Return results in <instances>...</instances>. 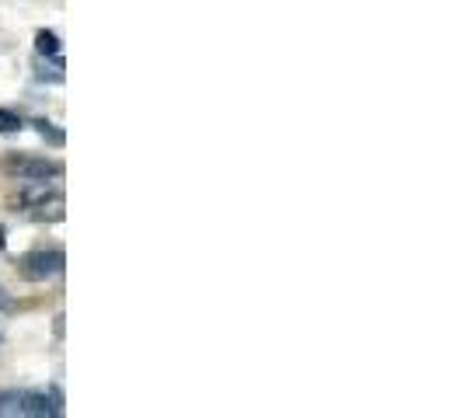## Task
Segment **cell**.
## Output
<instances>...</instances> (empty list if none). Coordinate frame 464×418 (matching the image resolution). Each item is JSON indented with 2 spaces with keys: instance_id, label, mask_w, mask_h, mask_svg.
Segmentation results:
<instances>
[{
  "instance_id": "10",
  "label": "cell",
  "mask_w": 464,
  "mask_h": 418,
  "mask_svg": "<svg viewBox=\"0 0 464 418\" xmlns=\"http://www.w3.org/2000/svg\"><path fill=\"white\" fill-rule=\"evenodd\" d=\"M0 346H4V338H0Z\"/></svg>"
},
{
  "instance_id": "6",
  "label": "cell",
  "mask_w": 464,
  "mask_h": 418,
  "mask_svg": "<svg viewBox=\"0 0 464 418\" xmlns=\"http://www.w3.org/2000/svg\"><path fill=\"white\" fill-rule=\"evenodd\" d=\"M35 49H39V56L56 60V56H60V35H56V32H49V28H43V32L35 35Z\"/></svg>"
},
{
  "instance_id": "8",
  "label": "cell",
  "mask_w": 464,
  "mask_h": 418,
  "mask_svg": "<svg viewBox=\"0 0 464 418\" xmlns=\"http://www.w3.org/2000/svg\"><path fill=\"white\" fill-rule=\"evenodd\" d=\"M35 126H39V137H49L53 143H63V133H60V129H53V122H46V119H35Z\"/></svg>"
},
{
  "instance_id": "2",
  "label": "cell",
  "mask_w": 464,
  "mask_h": 418,
  "mask_svg": "<svg viewBox=\"0 0 464 418\" xmlns=\"http://www.w3.org/2000/svg\"><path fill=\"white\" fill-rule=\"evenodd\" d=\"M4 171L18 182H49V178H63V164L46 161V157H7Z\"/></svg>"
},
{
  "instance_id": "7",
  "label": "cell",
  "mask_w": 464,
  "mask_h": 418,
  "mask_svg": "<svg viewBox=\"0 0 464 418\" xmlns=\"http://www.w3.org/2000/svg\"><path fill=\"white\" fill-rule=\"evenodd\" d=\"M22 129V116L11 109H0V133H18Z\"/></svg>"
},
{
  "instance_id": "9",
  "label": "cell",
  "mask_w": 464,
  "mask_h": 418,
  "mask_svg": "<svg viewBox=\"0 0 464 418\" xmlns=\"http://www.w3.org/2000/svg\"><path fill=\"white\" fill-rule=\"evenodd\" d=\"M11 307H14V300H11V293H7L4 286H0V314H4V310H11Z\"/></svg>"
},
{
  "instance_id": "1",
  "label": "cell",
  "mask_w": 464,
  "mask_h": 418,
  "mask_svg": "<svg viewBox=\"0 0 464 418\" xmlns=\"http://www.w3.org/2000/svg\"><path fill=\"white\" fill-rule=\"evenodd\" d=\"M63 269H67V255L60 248H39L22 258V276L28 282H49V279L63 276Z\"/></svg>"
},
{
  "instance_id": "4",
  "label": "cell",
  "mask_w": 464,
  "mask_h": 418,
  "mask_svg": "<svg viewBox=\"0 0 464 418\" xmlns=\"http://www.w3.org/2000/svg\"><path fill=\"white\" fill-rule=\"evenodd\" d=\"M56 195H63L60 178H49V182H22V188H18V203H22L24 209L43 206V203L56 199Z\"/></svg>"
},
{
  "instance_id": "5",
  "label": "cell",
  "mask_w": 464,
  "mask_h": 418,
  "mask_svg": "<svg viewBox=\"0 0 464 418\" xmlns=\"http://www.w3.org/2000/svg\"><path fill=\"white\" fill-rule=\"evenodd\" d=\"M0 418H24V391H0Z\"/></svg>"
},
{
  "instance_id": "3",
  "label": "cell",
  "mask_w": 464,
  "mask_h": 418,
  "mask_svg": "<svg viewBox=\"0 0 464 418\" xmlns=\"http://www.w3.org/2000/svg\"><path fill=\"white\" fill-rule=\"evenodd\" d=\"M63 415V394L49 391H24V418H56Z\"/></svg>"
}]
</instances>
